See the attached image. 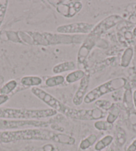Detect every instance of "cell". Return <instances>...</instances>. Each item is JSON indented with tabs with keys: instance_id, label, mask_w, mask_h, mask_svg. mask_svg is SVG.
<instances>
[{
	"instance_id": "obj_27",
	"label": "cell",
	"mask_w": 136,
	"mask_h": 151,
	"mask_svg": "<svg viewBox=\"0 0 136 151\" xmlns=\"http://www.w3.org/2000/svg\"><path fill=\"white\" fill-rule=\"evenodd\" d=\"M125 151H136V139L131 143Z\"/></svg>"
},
{
	"instance_id": "obj_30",
	"label": "cell",
	"mask_w": 136,
	"mask_h": 151,
	"mask_svg": "<svg viewBox=\"0 0 136 151\" xmlns=\"http://www.w3.org/2000/svg\"><path fill=\"white\" fill-rule=\"evenodd\" d=\"M133 104H134V106L136 108V90H135L133 93Z\"/></svg>"
},
{
	"instance_id": "obj_22",
	"label": "cell",
	"mask_w": 136,
	"mask_h": 151,
	"mask_svg": "<svg viewBox=\"0 0 136 151\" xmlns=\"http://www.w3.org/2000/svg\"><path fill=\"white\" fill-rule=\"evenodd\" d=\"M95 105L97 108L100 109L104 111H109L114 104L111 101L106 99H99L95 101Z\"/></svg>"
},
{
	"instance_id": "obj_16",
	"label": "cell",
	"mask_w": 136,
	"mask_h": 151,
	"mask_svg": "<svg viewBox=\"0 0 136 151\" xmlns=\"http://www.w3.org/2000/svg\"><path fill=\"white\" fill-rule=\"evenodd\" d=\"M114 141V137L111 135H106L101 139L95 145V150L96 151H102L106 148L109 147Z\"/></svg>"
},
{
	"instance_id": "obj_13",
	"label": "cell",
	"mask_w": 136,
	"mask_h": 151,
	"mask_svg": "<svg viewBox=\"0 0 136 151\" xmlns=\"http://www.w3.org/2000/svg\"><path fill=\"white\" fill-rule=\"evenodd\" d=\"M76 68V64L73 61L61 62L55 65L52 69V72L56 75H59L67 71H73Z\"/></svg>"
},
{
	"instance_id": "obj_33",
	"label": "cell",
	"mask_w": 136,
	"mask_h": 151,
	"mask_svg": "<svg viewBox=\"0 0 136 151\" xmlns=\"http://www.w3.org/2000/svg\"><path fill=\"white\" fill-rule=\"evenodd\" d=\"M102 151H108V150H102Z\"/></svg>"
},
{
	"instance_id": "obj_20",
	"label": "cell",
	"mask_w": 136,
	"mask_h": 151,
	"mask_svg": "<svg viewBox=\"0 0 136 151\" xmlns=\"http://www.w3.org/2000/svg\"><path fill=\"white\" fill-rule=\"evenodd\" d=\"M17 87V82L14 79L7 81L0 88V95H8L12 93Z\"/></svg>"
},
{
	"instance_id": "obj_7",
	"label": "cell",
	"mask_w": 136,
	"mask_h": 151,
	"mask_svg": "<svg viewBox=\"0 0 136 151\" xmlns=\"http://www.w3.org/2000/svg\"><path fill=\"white\" fill-rule=\"evenodd\" d=\"M95 25L87 22H75L58 26L57 33L64 35H85L90 34Z\"/></svg>"
},
{
	"instance_id": "obj_2",
	"label": "cell",
	"mask_w": 136,
	"mask_h": 151,
	"mask_svg": "<svg viewBox=\"0 0 136 151\" xmlns=\"http://www.w3.org/2000/svg\"><path fill=\"white\" fill-rule=\"evenodd\" d=\"M57 112L52 109H29L0 108V119L13 120H39L56 115Z\"/></svg>"
},
{
	"instance_id": "obj_1",
	"label": "cell",
	"mask_w": 136,
	"mask_h": 151,
	"mask_svg": "<svg viewBox=\"0 0 136 151\" xmlns=\"http://www.w3.org/2000/svg\"><path fill=\"white\" fill-rule=\"evenodd\" d=\"M19 37L23 44L32 46H49L59 44H73L80 43L82 35L57 34L49 32H38L31 31H20Z\"/></svg>"
},
{
	"instance_id": "obj_9",
	"label": "cell",
	"mask_w": 136,
	"mask_h": 151,
	"mask_svg": "<svg viewBox=\"0 0 136 151\" xmlns=\"http://www.w3.org/2000/svg\"><path fill=\"white\" fill-rule=\"evenodd\" d=\"M122 21V18L119 15H109L94 26L92 31L89 35L99 37L101 35L108 32L110 29L115 27Z\"/></svg>"
},
{
	"instance_id": "obj_5",
	"label": "cell",
	"mask_w": 136,
	"mask_h": 151,
	"mask_svg": "<svg viewBox=\"0 0 136 151\" xmlns=\"http://www.w3.org/2000/svg\"><path fill=\"white\" fill-rule=\"evenodd\" d=\"M49 123L40 120H13L0 119V130L10 131L12 129H19L26 127L35 128H46Z\"/></svg>"
},
{
	"instance_id": "obj_3",
	"label": "cell",
	"mask_w": 136,
	"mask_h": 151,
	"mask_svg": "<svg viewBox=\"0 0 136 151\" xmlns=\"http://www.w3.org/2000/svg\"><path fill=\"white\" fill-rule=\"evenodd\" d=\"M127 84V80L124 77H117L109 79L97 86L87 93L83 99L85 104H90L99 100L102 96L124 88Z\"/></svg>"
},
{
	"instance_id": "obj_19",
	"label": "cell",
	"mask_w": 136,
	"mask_h": 151,
	"mask_svg": "<svg viewBox=\"0 0 136 151\" xmlns=\"http://www.w3.org/2000/svg\"><path fill=\"white\" fill-rule=\"evenodd\" d=\"M133 55V50L132 47H128L125 49L121 59V63L120 65L124 68L127 67L132 61Z\"/></svg>"
},
{
	"instance_id": "obj_10",
	"label": "cell",
	"mask_w": 136,
	"mask_h": 151,
	"mask_svg": "<svg viewBox=\"0 0 136 151\" xmlns=\"http://www.w3.org/2000/svg\"><path fill=\"white\" fill-rule=\"evenodd\" d=\"M98 38L99 37L88 35L83 41L77 53V61L78 64H84L85 63L91 51L96 45Z\"/></svg>"
},
{
	"instance_id": "obj_6",
	"label": "cell",
	"mask_w": 136,
	"mask_h": 151,
	"mask_svg": "<svg viewBox=\"0 0 136 151\" xmlns=\"http://www.w3.org/2000/svg\"><path fill=\"white\" fill-rule=\"evenodd\" d=\"M49 4L53 6L56 12L62 16L66 18L75 17L80 13L83 7V4L80 1H48Z\"/></svg>"
},
{
	"instance_id": "obj_23",
	"label": "cell",
	"mask_w": 136,
	"mask_h": 151,
	"mask_svg": "<svg viewBox=\"0 0 136 151\" xmlns=\"http://www.w3.org/2000/svg\"><path fill=\"white\" fill-rule=\"evenodd\" d=\"M94 127L98 131H110L113 128V124L109 123L106 121H97L94 123Z\"/></svg>"
},
{
	"instance_id": "obj_18",
	"label": "cell",
	"mask_w": 136,
	"mask_h": 151,
	"mask_svg": "<svg viewBox=\"0 0 136 151\" xmlns=\"http://www.w3.org/2000/svg\"><path fill=\"white\" fill-rule=\"evenodd\" d=\"M97 140H98V137L96 134H91L89 135L80 142V148L83 150H87L95 144L97 142Z\"/></svg>"
},
{
	"instance_id": "obj_31",
	"label": "cell",
	"mask_w": 136,
	"mask_h": 151,
	"mask_svg": "<svg viewBox=\"0 0 136 151\" xmlns=\"http://www.w3.org/2000/svg\"><path fill=\"white\" fill-rule=\"evenodd\" d=\"M133 35L136 37V27L133 29Z\"/></svg>"
},
{
	"instance_id": "obj_8",
	"label": "cell",
	"mask_w": 136,
	"mask_h": 151,
	"mask_svg": "<svg viewBox=\"0 0 136 151\" xmlns=\"http://www.w3.org/2000/svg\"><path fill=\"white\" fill-rule=\"evenodd\" d=\"M31 92L32 94L41 100L47 105L52 109H54L57 112L61 113L62 109L64 108V104L57 99L50 93L46 91L45 90L42 89L38 87H32L31 88Z\"/></svg>"
},
{
	"instance_id": "obj_29",
	"label": "cell",
	"mask_w": 136,
	"mask_h": 151,
	"mask_svg": "<svg viewBox=\"0 0 136 151\" xmlns=\"http://www.w3.org/2000/svg\"><path fill=\"white\" fill-rule=\"evenodd\" d=\"M42 149H43V151H54V147L52 145L48 144V145H44L42 148Z\"/></svg>"
},
{
	"instance_id": "obj_32",
	"label": "cell",
	"mask_w": 136,
	"mask_h": 151,
	"mask_svg": "<svg viewBox=\"0 0 136 151\" xmlns=\"http://www.w3.org/2000/svg\"><path fill=\"white\" fill-rule=\"evenodd\" d=\"M109 151H115V150H114V147H111L110 148H109Z\"/></svg>"
},
{
	"instance_id": "obj_24",
	"label": "cell",
	"mask_w": 136,
	"mask_h": 151,
	"mask_svg": "<svg viewBox=\"0 0 136 151\" xmlns=\"http://www.w3.org/2000/svg\"><path fill=\"white\" fill-rule=\"evenodd\" d=\"M8 4L9 1L7 0H0V27L6 17Z\"/></svg>"
},
{
	"instance_id": "obj_26",
	"label": "cell",
	"mask_w": 136,
	"mask_h": 151,
	"mask_svg": "<svg viewBox=\"0 0 136 151\" xmlns=\"http://www.w3.org/2000/svg\"><path fill=\"white\" fill-rule=\"evenodd\" d=\"M7 36L8 37V40H9L11 41H13V42L15 43H20L23 44V42L21 40V39L19 37V34H18V32H7Z\"/></svg>"
},
{
	"instance_id": "obj_12",
	"label": "cell",
	"mask_w": 136,
	"mask_h": 151,
	"mask_svg": "<svg viewBox=\"0 0 136 151\" xmlns=\"http://www.w3.org/2000/svg\"><path fill=\"white\" fill-rule=\"evenodd\" d=\"M90 83V74H85V77L80 81V83L76 92L73 97L72 102L75 106H80L83 102V99L87 95V91Z\"/></svg>"
},
{
	"instance_id": "obj_25",
	"label": "cell",
	"mask_w": 136,
	"mask_h": 151,
	"mask_svg": "<svg viewBox=\"0 0 136 151\" xmlns=\"http://www.w3.org/2000/svg\"><path fill=\"white\" fill-rule=\"evenodd\" d=\"M116 140L117 144L119 146H122L126 140V134L125 132L122 128H117L116 132Z\"/></svg>"
},
{
	"instance_id": "obj_15",
	"label": "cell",
	"mask_w": 136,
	"mask_h": 151,
	"mask_svg": "<svg viewBox=\"0 0 136 151\" xmlns=\"http://www.w3.org/2000/svg\"><path fill=\"white\" fill-rule=\"evenodd\" d=\"M85 73L81 69L74 70V71L69 73V74L67 75V76L65 77V81L69 84L72 83H74L75 82L78 81H81L83 77H85Z\"/></svg>"
},
{
	"instance_id": "obj_14",
	"label": "cell",
	"mask_w": 136,
	"mask_h": 151,
	"mask_svg": "<svg viewBox=\"0 0 136 151\" xmlns=\"http://www.w3.org/2000/svg\"><path fill=\"white\" fill-rule=\"evenodd\" d=\"M43 79L39 76H34V75H28V76L23 77L20 80V83L23 86L27 87H35L41 85Z\"/></svg>"
},
{
	"instance_id": "obj_28",
	"label": "cell",
	"mask_w": 136,
	"mask_h": 151,
	"mask_svg": "<svg viewBox=\"0 0 136 151\" xmlns=\"http://www.w3.org/2000/svg\"><path fill=\"white\" fill-rule=\"evenodd\" d=\"M9 96L5 95H0V106L3 104L6 103L9 100Z\"/></svg>"
},
{
	"instance_id": "obj_4",
	"label": "cell",
	"mask_w": 136,
	"mask_h": 151,
	"mask_svg": "<svg viewBox=\"0 0 136 151\" xmlns=\"http://www.w3.org/2000/svg\"><path fill=\"white\" fill-rule=\"evenodd\" d=\"M69 118L79 121H99L107 116L106 111L98 108L77 109L64 105L61 113Z\"/></svg>"
},
{
	"instance_id": "obj_17",
	"label": "cell",
	"mask_w": 136,
	"mask_h": 151,
	"mask_svg": "<svg viewBox=\"0 0 136 151\" xmlns=\"http://www.w3.org/2000/svg\"><path fill=\"white\" fill-rule=\"evenodd\" d=\"M65 81V77L61 75H56L54 76L47 78L45 84L48 87H54L64 84Z\"/></svg>"
},
{
	"instance_id": "obj_21",
	"label": "cell",
	"mask_w": 136,
	"mask_h": 151,
	"mask_svg": "<svg viewBox=\"0 0 136 151\" xmlns=\"http://www.w3.org/2000/svg\"><path fill=\"white\" fill-rule=\"evenodd\" d=\"M120 113V110L118 107H117L116 106H114L109 109L108 114L106 116V121L108 122L109 123L113 124L114 122L116 121L118 118Z\"/></svg>"
},
{
	"instance_id": "obj_11",
	"label": "cell",
	"mask_w": 136,
	"mask_h": 151,
	"mask_svg": "<svg viewBox=\"0 0 136 151\" xmlns=\"http://www.w3.org/2000/svg\"><path fill=\"white\" fill-rule=\"evenodd\" d=\"M20 140H28L27 129L0 131V144H7Z\"/></svg>"
}]
</instances>
